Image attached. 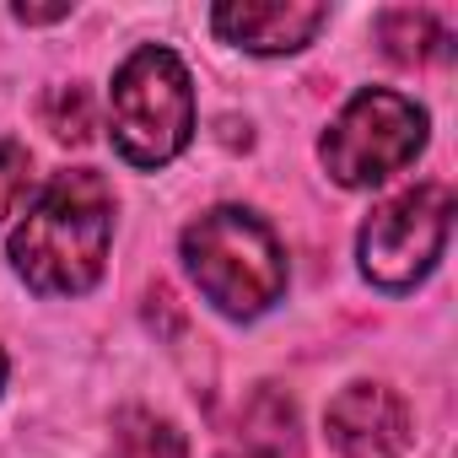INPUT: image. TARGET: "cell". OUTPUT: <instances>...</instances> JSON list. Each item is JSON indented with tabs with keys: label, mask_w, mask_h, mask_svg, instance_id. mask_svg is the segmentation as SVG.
<instances>
[{
	"label": "cell",
	"mask_w": 458,
	"mask_h": 458,
	"mask_svg": "<svg viewBox=\"0 0 458 458\" xmlns=\"http://www.w3.org/2000/svg\"><path fill=\"white\" fill-rule=\"evenodd\" d=\"M377 38H383V49H388L399 65H426V60H437V55L447 49L442 22H437L431 12H410V6L383 12V17H377Z\"/></svg>",
	"instance_id": "cell-8"
},
{
	"label": "cell",
	"mask_w": 458,
	"mask_h": 458,
	"mask_svg": "<svg viewBox=\"0 0 458 458\" xmlns=\"http://www.w3.org/2000/svg\"><path fill=\"white\" fill-rule=\"evenodd\" d=\"M44 124L60 135V140H87L92 135V103H87V92L81 87H60V92H49V103H44Z\"/></svg>",
	"instance_id": "cell-10"
},
{
	"label": "cell",
	"mask_w": 458,
	"mask_h": 458,
	"mask_svg": "<svg viewBox=\"0 0 458 458\" xmlns=\"http://www.w3.org/2000/svg\"><path fill=\"white\" fill-rule=\"evenodd\" d=\"M114 458H189V442L173 420L151 410H119L114 415Z\"/></svg>",
	"instance_id": "cell-9"
},
{
	"label": "cell",
	"mask_w": 458,
	"mask_h": 458,
	"mask_svg": "<svg viewBox=\"0 0 458 458\" xmlns=\"http://www.w3.org/2000/svg\"><path fill=\"white\" fill-rule=\"evenodd\" d=\"M0 383H6V356H0Z\"/></svg>",
	"instance_id": "cell-14"
},
{
	"label": "cell",
	"mask_w": 458,
	"mask_h": 458,
	"mask_svg": "<svg viewBox=\"0 0 458 458\" xmlns=\"http://www.w3.org/2000/svg\"><path fill=\"white\" fill-rule=\"evenodd\" d=\"M108 238H114V189L92 167H71L44 183L28 221L12 233V265L44 297H81L103 276Z\"/></svg>",
	"instance_id": "cell-1"
},
{
	"label": "cell",
	"mask_w": 458,
	"mask_h": 458,
	"mask_svg": "<svg viewBox=\"0 0 458 458\" xmlns=\"http://www.w3.org/2000/svg\"><path fill=\"white\" fill-rule=\"evenodd\" d=\"M420 146H426V108H415L399 92L367 87L340 108L318 157H324L335 183L367 189V183H383L388 173L410 167L420 157Z\"/></svg>",
	"instance_id": "cell-4"
},
{
	"label": "cell",
	"mask_w": 458,
	"mask_h": 458,
	"mask_svg": "<svg viewBox=\"0 0 458 458\" xmlns=\"http://www.w3.org/2000/svg\"><path fill=\"white\" fill-rule=\"evenodd\" d=\"M221 458H265V453H254V447H243V453H221Z\"/></svg>",
	"instance_id": "cell-13"
},
{
	"label": "cell",
	"mask_w": 458,
	"mask_h": 458,
	"mask_svg": "<svg viewBox=\"0 0 458 458\" xmlns=\"http://www.w3.org/2000/svg\"><path fill=\"white\" fill-rule=\"evenodd\" d=\"M183 265L226 318H259L286 292V254L276 233L238 205L205 210L183 226Z\"/></svg>",
	"instance_id": "cell-2"
},
{
	"label": "cell",
	"mask_w": 458,
	"mask_h": 458,
	"mask_svg": "<svg viewBox=\"0 0 458 458\" xmlns=\"http://www.w3.org/2000/svg\"><path fill=\"white\" fill-rule=\"evenodd\" d=\"M324 22L329 6H313V0H226L210 12V28L249 55H292L313 44Z\"/></svg>",
	"instance_id": "cell-7"
},
{
	"label": "cell",
	"mask_w": 458,
	"mask_h": 458,
	"mask_svg": "<svg viewBox=\"0 0 458 458\" xmlns=\"http://www.w3.org/2000/svg\"><path fill=\"white\" fill-rule=\"evenodd\" d=\"M447 226H453V194L447 183H415L372 210L361 226V270L383 292H404L447 249Z\"/></svg>",
	"instance_id": "cell-5"
},
{
	"label": "cell",
	"mask_w": 458,
	"mask_h": 458,
	"mask_svg": "<svg viewBox=\"0 0 458 458\" xmlns=\"http://www.w3.org/2000/svg\"><path fill=\"white\" fill-rule=\"evenodd\" d=\"M28 173H33L28 146L0 140V216H12V210H17V199L28 194Z\"/></svg>",
	"instance_id": "cell-11"
},
{
	"label": "cell",
	"mask_w": 458,
	"mask_h": 458,
	"mask_svg": "<svg viewBox=\"0 0 458 458\" xmlns=\"http://www.w3.org/2000/svg\"><path fill=\"white\" fill-rule=\"evenodd\" d=\"M108 119H114V146L135 167H162L173 162L189 135H194V87L189 71L173 49H135L108 92Z\"/></svg>",
	"instance_id": "cell-3"
},
{
	"label": "cell",
	"mask_w": 458,
	"mask_h": 458,
	"mask_svg": "<svg viewBox=\"0 0 458 458\" xmlns=\"http://www.w3.org/2000/svg\"><path fill=\"white\" fill-rule=\"evenodd\" d=\"M324 426L345 458H399L410 447V410L383 383H351L329 404Z\"/></svg>",
	"instance_id": "cell-6"
},
{
	"label": "cell",
	"mask_w": 458,
	"mask_h": 458,
	"mask_svg": "<svg viewBox=\"0 0 458 458\" xmlns=\"http://www.w3.org/2000/svg\"><path fill=\"white\" fill-rule=\"evenodd\" d=\"M71 17V6H17V22H60Z\"/></svg>",
	"instance_id": "cell-12"
}]
</instances>
